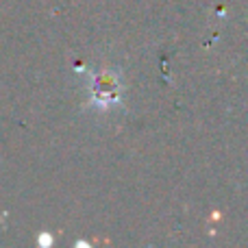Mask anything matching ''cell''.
Here are the masks:
<instances>
[{
    "instance_id": "1",
    "label": "cell",
    "mask_w": 248,
    "mask_h": 248,
    "mask_svg": "<svg viewBox=\"0 0 248 248\" xmlns=\"http://www.w3.org/2000/svg\"><path fill=\"white\" fill-rule=\"evenodd\" d=\"M94 98H96V103H103V105H109L118 98V83H116V78H113V74L103 72L96 77Z\"/></svg>"
}]
</instances>
